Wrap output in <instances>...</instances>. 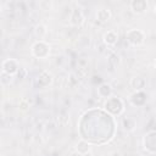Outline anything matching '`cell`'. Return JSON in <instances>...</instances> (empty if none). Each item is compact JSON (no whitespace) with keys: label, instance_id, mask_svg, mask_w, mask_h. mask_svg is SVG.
<instances>
[{"label":"cell","instance_id":"52a82bcc","mask_svg":"<svg viewBox=\"0 0 156 156\" xmlns=\"http://www.w3.org/2000/svg\"><path fill=\"white\" fill-rule=\"evenodd\" d=\"M52 82H54V77H52L51 72H49L46 69L41 71L37 78V85H38V88H41V89L50 87L52 84Z\"/></svg>","mask_w":156,"mask_h":156},{"label":"cell","instance_id":"2e32d148","mask_svg":"<svg viewBox=\"0 0 156 156\" xmlns=\"http://www.w3.org/2000/svg\"><path fill=\"white\" fill-rule=\"evenodd\" d=\"M122 127L127 132H133L136 128V121L133 117H129V116L128 117H124L122 119Z\"/></svg>","mask_w":156,"mask_h":156},{"label":"cell","instance_id":"4fadbf2b","mask_svg":"<svg viewBox=\"0 0 156 156\" xmlns=\"http://www.w3.org/2000/svg\"><path fill=\"white\" fill-rule=\"evenodd\" d=\"M112 94H113V89H112L111 84H108V83H101L98 87V95L100 98H104L106 100L110 96H112Z\"/></svg>","mask_w":156,"mask_h":156},{"label":"cell","instance_id":"8fae6325","mask_svg":"<svg viewBox=\"0 0 156 156\" xmlns=\"http://www.w3.org/2000/svg\"><path fill=\"white\" fill-rule=\"evenodd\" d=\"M146 93L145 91H134L130 98H129V101L134 105V106H143L145 102H146Z\"/></svg>","mask_w":156,"mask_h":156},{"label":"cell","instance_id":"30bf717a","mask_svg":"<svg viewBox=\"0 0 156 156\" xmlns=\"http://www.w3.org/2000/svg\"><path fill=\"white\" fill-rule=\"evenodd\" d=\"M74 149H76V151H77L79 155L85 156V155H88V154L91 152L93 146H91V144H90L89 141H87V140H84V139H80V140H78V141L76 143Z\"/></svg>","mask_w":156,"mask_h":156},{"label":"cell","instance_id":"6da1fadb","mask_svg":"<svg viewBox=\"0 0 156 156\" xmlns=\"http://www.w3.org/2000/svg\"><path fill=\"white\" fill-rule=\"evenodd\" d=\"M104 110L111 115L112 117H117V116H121L124 111V102L121 98L118 96H110L108 99L105 100L104 102Z\"/></svg>","mask_w":156,"mask_h":156},{"label":"cell","instance_id":"5bb4252c","mask_svg":"<svg viewBox=\"0 0 156 156\" xmlns=\"http://www.w3.org/2000/svg\"><path fill=\"white\" fill-rule=\"evenodd\" d=\"M111 17H112V13H111V11H110L108 9H106V7H101V9H99V10L96 11V20H98L100 23H105V22L110 21Z\"/></svg>","mask_w":156,"mask_h":156},{"label":"cell","instance_id":"ffe728a7","mask_svg":"<svg viewBox=\"0 0 156 156\" xmlns=\"http://www.w3.org/2000/svg\"><path fill=\"white\" fill-rule=\"evenodd\" d=\"M26 76H27V69L26 68H20V71L17 73V77L21 78V79H23V78H26Z\"/></svg>","mask_w":156,"mask_h":156},{"label":"cell","instance_id":"5b68a950","mask_svg":"<svg viewBox=\"0 0 156 156\" xmlns=\"http://www.w3.org/2000/svg\"><path fill=\"white\" fill-rule=\"evenodd\" d=\"M20 63L16 58H5L1 63L2 73H6L9 76H15L20 71Z\"/></svg>","mask_w":156,"mask_h":156},{"label":"cell","instance_id":"44dd1931","mask_svg":"<svg viewBox=\"0 0 156 156\" xmlns=\"http://www.w3.org/2000/svg\"><path fill=\"white\" fill-rule=\"evenodd\" d=\"M154 68H155V71H156V58H155V61H154Z\"/></svg>","mask_w":156,"mask_h":156},{"label":"cell","instance_id":"7402d4cb","mask_svg":"<svg viewBox=\"0 0 156 156\" xmlns=\"http://www.w3.org/2000/svg\"><path fill=\"white\" fill-rule=\"evenodd\" d=\"M154 11H155V13H156V4L154 5Z\"/></svg>","mask_w":156,"mask_h":156},{"label":"cell","instance_id":"d6986e66","mask_svg":"<svg viewBox=\"0 0 156 156\" xmlns=\"http://www.w3.org/2000/svg\"><path fill=\"white\" fill-rule=\"evenodd\" d=\"M68 82L71 84V87H76L78 83H79V79L77 78V76L74 73H71L69 74V78H68Z\"/></svg>","mask_w":156,"mask_h":156},{"label":"cell","instance_id":"e0dca14e","mask_svg":"<svg viewBox=\"0 0 156 156\" xmlns=\"http://www.w3.org/2000/svg\"><path fill=\"white\" fill-rule=\"evenodd\" d=\"M107 62L112 68H116L117 66H119L121 63V56L117 52H111L107 57Z\"/></svg>","mask_w":156,"mask_h":156},{"label":"cell","instance_id":"9c48e42d","mask_svg":"<svg viewBox=\"0 0 156 156\" xmlns=\"http://www.w3.org/2000/svg\"><path fill=\"white\" fill-rule=\"evenodd\" d=\"M129 85L134 91H144L146 88V79L141 76H135L130 78Z\"/></svg>","mask_w":156,"mask_h":156},{"label":"cell","instance_id":"ba28073f","mask_svg":"<svg viewBox=\"0 0 156 156\" xmlns=\"http://www.w3.org/2000/svg\"><path fill=\"white\" fill-rule=\"evenodd\" d=\"M129 7H130L133 13L141 15V13L146 12V10L149 7V4H147L146 0H132L130 4H129Z\"/></svg>","mask_w":156,"mask_h":156},{"label":"cell","instance_id":"ac0fdd59","mask_svg":"<svg viewBox=\"0 0 156 156\" xmlns=\"http://www.w3.org/2000/svg\"><path fill=\"white\" fill-rule=\"evenodd\" d=\"M29 107H30V104H29L28 99L22 98V99L20 100V102H18V110H20L21 112H27V111L29 110Z\"/></svg>","mask_w":156,"mask_h":156},{"label":"cell","instance_id":"9a60e30c","mask_svg":"<svg viewBox=\"0 0 156 156\" xmlns=\"http://www.w3.org/2000/svg\"><path fill=\"white\" fill-rule=\"evenodd\" d=\"M46 33H48V27L44 23H39L34 27V35L38 40H44Z\"/></svg>","mask_w":156,"mask_h":156},{"label":"cell","instance_id":"7c38bea8","mask_svg":"<svg viewBox=\"0 0 156 156\" xmlns=\"http://www.w3.org/2000/svg\"><path fill=\"white\" fill-rule=\"evenodd\" d=\"M102 40L107 46H113L118 41V33L113 29H110V30L105 32V34L102 37Z\"/></svg>","mask_w":156,"mask_h":156},{"label":"cell","instance_id":"3957f363","mask_svg":"<svg viewBox=\"0 0 156 156\" xmlns=\"http://www.w3.org/2000/svg\"><path fill=\"white\" fill-rule=\"evenodd\" d=\"M145 39H146L145 33L141 29H138V28L128 29L127 33H126V40L132 46H140V45H143L145 43Z\"/></svg>","mask_w":156,"mask_h":156},{"label":"cell","instance_id":"8992f818","mask_svg":"<svg viewBox=\"0 0 156 156\" xmlns=\"http://www.w3.org/2000/svg\"><path fill=\"white\" fill-rule=\"evenodd\" d=\"M84 21H85V17H84V13H83L82 9L80 7H74L71 11V15H69V23L73 27H80V26H83Z\"/></svg>","mask_w":156,"mask_h":156},{"label":"cell","instance_id":"277c9868","mask_svg":"<svg viewBox=\"0 0 156 156\" xmlns=\"http://www.w3.org/2000/svg\"><path fill=\"white\" fill-rule=\"evenodd\" d=\"M144 150L150 154H156V130H150L143 136Z\"/></svg>","mask_w":156,"mask_h":156},{"label":"cell","instance_id":"7a4b0ae2","mask_svg":"<svg viewBox=\"0 0 156 156\" xmlns=\"http://www.w3.org/2000/svg\"><path fill=\"white\" fill-rule=\"evenodd\" d=\"M50 51H51V46L45 40H37L35 43H33V45L30 48L32 55L39 60L48 58L50 55Z\"/></svg>","mask_w":156,"mask_h":156}]
</instances>
